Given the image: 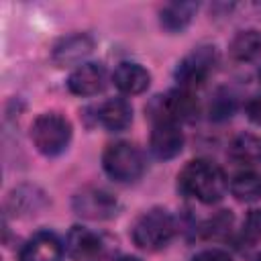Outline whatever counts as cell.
Masks as SVG:
<instances>
[{
    "instance_id": "6da1fadb",
    "label": "cell",
    "mask_w": 261,
    "mask_h": 261,
    "mask_svg": "<svg viewBox=\"0 0 261 261\" xmlns=\"http://www.w3.org/2000/svg\"><path fill=\"white\" fill-rule=\"evenodd\" d=\"M177 188L181 194L202 204H216L224 198L228 179L216 163L206 159H192L177 173Z\"/></svg>"
},
{
    "instance_id": "7a4b0ae2",
    "label": "cell",
    "mask_w": 261,
    "mask_h": 261,
    "mask_svg": "<svg viewBox=\"0 0 261 261\" xmlns=\"http://www.w3.org/2000/svg\"><path fill=\"white\" fill-rule=\"evenodd\" d=\"M175 230H177V224L171 212L155 206L135 218L130 226V239L141 251L155 253L165 249L171 243V239L175 237Z\"/></svg>"
},
{
    "instance_id": "3957f363",
    "label": "cell",
    "mask_w": 261,
    "mask_h": 261,
    "mask_svg": "<svg viewBox=\"0 0 261 261\" xmlns=\"http://www.w3.org/2000/svg\"><path fill=\"white\" fill-rule=\"evenodd\" d=\"M102 167L108 177L118 184H130L141 179L147 169L143 151L130 141L110 143L102 153Z\"/></svg>"
},
{
    "instance_id": "277c9868",
    "label": "cell",
    "mask_w": 261,
    "mask_h": 261,
    "mask_svg": "<svg viewBox=\"0 0 261 261\" xmlns=\"http://www.w3.org/2000/svg\"><path fill=\"white\" fill-rule=\"evenodd\" d=\"M31 141L45 157L63 153L71 141V122L59 112H43L31 124Z\"/></svg>"
},
{
    "instance_id": "5b68a950",
    "label": "cell",
    "mask_w": 261,
    "mask_h": 261,
    "mask_svg": "<svg viewBox=\"0 0 261 261\" xmlns=\"http://www.w3.org/2000/svg\"><path fill=\"white\" fill-rule=\"evenodd\" d=\"M149 118L155 122H184L192 120L198 112V100L194 98V92H188L184 88H173L163 96H155L151 104L145 108Z\"/></svg>"
},
{
    "instance_id": "8992f818",
    "label": "cell",
    "mask_w": 261,
    "mask_h": 261,
    "mask_svg": "<svg viewBox=\"0 0 261 261\" xmlns=\"http://www.w3.org/2000/svg\"><path fill=\"white\" fill-rule=\"evenodd\" d=\"M216 61H218V53L214 45L194 47L175 67L177 88H184L188 92H194L196 88H200L214 71Z\"/></svg>"
},
{
    "instance_id": "52a82bcc",
    "label": "cell",
    "mask_w": 261,
    "mask_h": 261,
    "mask_svg": "<svg viewBox=\"0 0 261 261\" xmlns=\"http://www.w3.org/2000/svg\"><path fill=\"white\" fill-rule=\"evenodd\" d=\"M71 208L77 216L88 220H108L118 212L116 198L98 186H86L71 198Z\"/></svg>"
},
{
    "instance_id": "ba28073f",
    "label": "cell",
    "mask_w": 261,
    "mask_h": 261,
    "mask_svg": "<svg viewBox=\"0 0 261 261\" xmlns=\"http://www.w3.org/2000/svg\"><path fill=\"white\" fill-rule=\"evenodd\" d=\"M94 51V39L88 33H71L53 45L51 59L57 67L82 65L84 59Z\"/></svg>"
},
{
    "instance_id": "9c48e42d",
    "label": "cell",
    "mask_w": 261,
    "mask_h": 261,
    "mask_svg": "<svg viewBox=\"0 0 261 261\" xmlns=\"http://www.w3.org/2000/svg\"><path fill=\"white\" fill-rule=\"evenodd\" d=\"M186 143L184 130L177 122H155L151 137H149V149L157 159H173L181 153Z\"/></svg>"
},
{
    "instance_id": "30bf717a",
    "label": "cell",
    "mask_w": 261,
    "mask_h": 261,
    "mask_svg": "<svg viewBox=\"0 0 261 261\" xmlns=\"http://www.w3.org/2000/svg\"><path fill=\"white\" fill-rule=\"evenodd\" d=\"M106 86V69L100 63H82L67 77V90L75 96H96Z\"/></svg>"
},
{
    "instance_id": "8fae6325",
    "label": "cell",
    "mask_w": 261,
    "mask_h": 261,
    "mask_svg": "<svg viewBox=\"0 0 261 261\" xmlns=\"http://www.w3.org/2000/svg\"><path fill=\"white\" fill-rule=\"evenodd\" d=\"M20 261H61L63 259V243L51 230L35 232L20 249Z\"/></svg>"
},
{
    "instance_id": "7c38bea8",
    "label": "cell",
    "mask_w": 261,
    "mask_h": 261,
    "mask_svg": "<svg viewBox=\"0 0 261 261\" xmlns=\"http://www.w3.org/2000/svg\"><path fill=\"white\" fill-rule=\"evenodd\" d=\"M65 251L73 261H94L102 253V239L86 226H71L65 237Z\"/></svg>"
},
{
    "instance_id": "4fadbf2b",
    "label": "cell",
    "mask_w": 261,
    "mask_h": 261,
    "mask_svg": "<svg viewBox=\"0 0 261 261\" xmlns=\"http://www.w3.org/2000/svg\"><path fill=\"white\" fill-rule=\"evenodd\" d=\"M112 82L124 96H137L143 94L151 84V73L135 61H122L112 71Z\"/></svg>"
},
{
    "instance_id": "5bb4252c",
    "label": "cell",
    "mask_w": 261,
    "mask_h": 261,
    "mask_svg": "<svg viewBox=\"0 0 261 261\" xmlns=\"http://www.w3.org/2000/svg\"><path fill=\"white\" fill-rule=\"evenodd\" d=\"M98 120L104 128L112 133H120L133 122V106L126 98H120V96L108 98L98 108Z\"/></svg>"
},
{
    "instance_id": "9a60e30c",
    "label": "cell",
    "mask_w": 261,
    "mask_h": 261,
    "mask_svg": "<svg viewBox=\"0 0 261 261\" xmlns=\"http://www.w3.org/2000/svg\"><path fill=\"white\" fill-rule=\"evenodd\" d=\"M196 12V2H169L159 10V24L167 33H181L184 29H188Z\"/></svg>"
},
{
    "instance_id": "2e32d148",
    "label": "cell",
    "mask_w": 261,
    "mask_h": 261,
    "mask_svg": "<svg viewBox=\"0 0 261 261\" xmlns=\"http://www.w3.org/2000/svg\"><path fill=\"white\" fill-rule=\"evenodd\" d=\"M228 53L234 61H253L261 53V33L255 29L239 31L228 43Z\"/></svg>"
},
{
    "instance_id": "e0dca14e",
    "label": "cell",
    "mask_w": 261,
    "mask_h": 261,
    "mask_svg": "<svg viewBox=\"0 0 261 261\" xmlns=\"http://www.w3.org/2000/svg\"><path fill=\"white\" fill-rule=\"evenodd\" d=\"M228 190L239 202H257L261 198V173L253 169L239 171L228 181Z\"/></svg>"
},
{
    "instance_id": "ac0fdd59",
    "label": "cell",
    "mask_w": 261,
    "mask_h": 261,
    "mask_svg": "<svg viewBox=\"0 0 261 261\" xmlns=\"http://www.w3.org/2000/svg\"><path fill=\"white\" fill-rule=\"evenodd\" d=\"M230 157L239 163L261 161V139L253 133H241L230 143Z\"/></svg>"
},
{
    "instance_id": "d6986e66",
    "label": "cell",
    "mask_w": 261,
    "mask_h": 261,
    "mask_svg": "<svg viewBox=\"0 0 261 261\" xmlns=\"http://www.w3.org/2000/svg\"><path fill=\"white\" fill-rule=\"evenodd\" d=\"M232 220L234 218H232L230 210H220L200 226V232L204 239H224L230 234Z\"/></svg>"
},
{
    "instance_id": "ffe728a7",
    "label": "cell",
    "mask_w": 261,
    "mask_h": 261,
    "mask_svg": "<svg viewBox=\"0 0 261 261\" xmlns=\"http://www.w3.org/2000/svg\"><path fill=\"white\" fill-rule=\"evenodd\" d=\"M41 204H43V194L37 192L35 188H18L10 196V206L14 208V212L16 210L18 212H33V210H39Z\"/></svg>"
},
{
    "instance_id": "44dd1931",
    "label": "cell",
    "mask_w": 261,
    "mask_h": 261,
    "mask_svg": "<svg viewBox=\"0 0 261 261\" xmlns=\"http://www.w3.org/2000/svg\"><path fill=\"white\" fill-rule=\"evenodd\" d=\"M241 241L255 245L261 241V208H251L241 226Z\"/></svg>"
},
{
    "instance_id": "7402d4cb",
    "label": "cell",
    "mask_w": 261,
    "mask_h": 261,
    "mask_svg": "<svg viewBox=\"0 0 261 261\" xmlns=\"http://www.w3.org/2000/svg\"><path fill=\"white\" fill-rule=\"evenodd\" d=\"M234 106L237 104H234L232 94H228L226 90H220L216 94V98L212 100V104H210V118L212 120H226V118L232 116Z\"/></svg>"
},
{
    "instance_id": "603a6c76",
    "label": "cell",
    "mask_w": 261,
    "mask_h": 261,
    "mask_svg": "<svg viewBox=\"0 0 261 261\" xmlns=\"http://www.w3.org/2000/svg\"><path fill=\"white\" fill-rule=\"evenodd\" d=\"M245 114H247V118H249L253 124L261 126V96H253V98L247 100V104H245Z\"/></svg>"
},
{
    "instance_id": "cb8c5ba5",
    "label": "cell",
    "mask_w": 261,
    "mask_h": 261,
    "mask_svg": "<svg viewBox=\"0 0 261 261\" xmlns=\"http://www.w3.org/2000/svg\"><path fill=\"white\" fill-rule=\"evenodd\" d=\"M192 261H232V257L220 249H204L192 257Z\"/></svg>"
},
{
    "instance_id": "d4e9b609",
    "label": "cell",
    "mask_w": 261,
    "mask_h": 261,
    "mask_svg": "<svg viewBox=\"0 0 261 261\" xmlns=\"http://www.w3.org/2000/svg\"><path fill=\"white\" fill-rule=\"evenodd\" d=\"M116 261H143V259H139V257H135V255H120Z\"/></svg>"
},
{
    "instance_id": "484cf974",
    "label": "cell",
    "mask_w": 261,
    "mask_h": 261,
    "mask_svg": "<svg viewBox=\"0 0 261 261\" xmlns=\"http://www.w3.org/2000/svg\"><path fill=\"white\" fill-rule=\"evenodd\" d=\"M255 261H261V253H259V255H257V257H255Z\"/></svg>"
},
{
    "instance_id": "4316f807",
    "label": "cell",
    "mask_w": 261,
    "mask_h": 261,
    "mask_svg": "<svg viewBox=\"0 0 261 261\" xmlns=\"http://www.w3.org/2000/svg\"><path fill=\"white\" fill-rule=\"evenodd\" d=\"M257 75H259V82H261V69H259V73H257Z\"/></svg>"
}]
</instances>
